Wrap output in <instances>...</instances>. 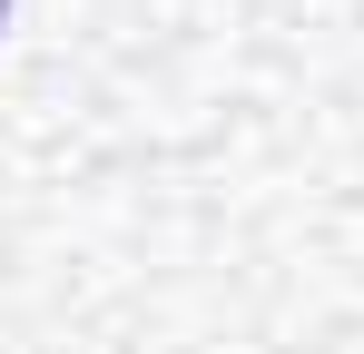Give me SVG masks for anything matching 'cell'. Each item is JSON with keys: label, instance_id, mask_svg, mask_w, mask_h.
<instances>
[{"label": "cell", "instance_id": "cell-1", "mask_svg": "<svg viewBox=\"0 0 364 354\" xmlns=\"http://www.w3.org/2000/svg\"><path fill=\"white\" fill-rule=\"evenodd\" d=\"M0 10H10V0H0Z\"/></svg>", "mask_w": 364, "mask_h": 354}]
</instances>
